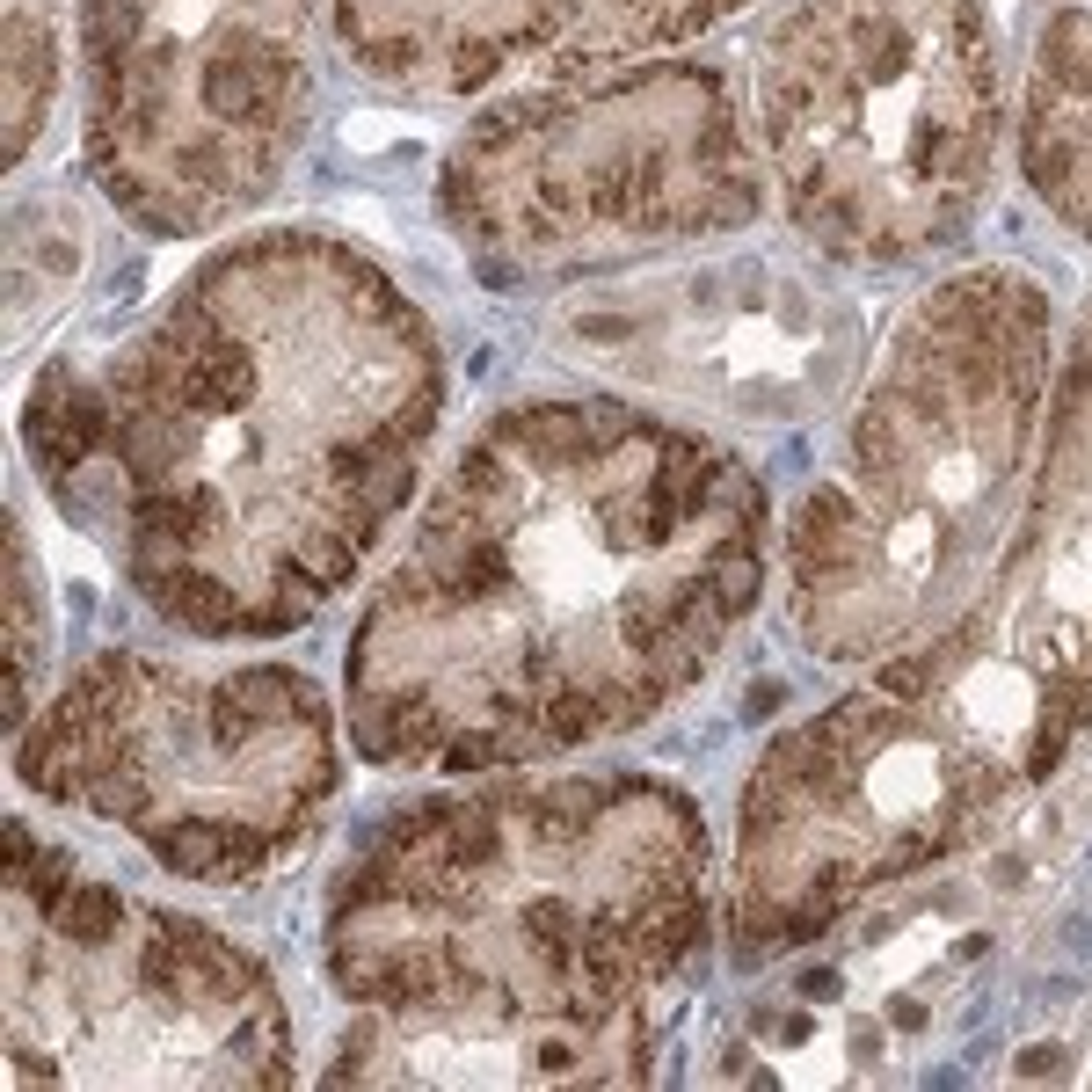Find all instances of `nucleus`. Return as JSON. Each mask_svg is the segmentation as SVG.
<instances>
[{"label":"nucleus","instance_id":"1","mask_svg":"<svg viewBox=\"0 0 1092 1092\" xmlns=\"http://www.w3.org/2000/svg\"><path fill=\"white\" fill-rule=\"evenodd\" d=\"M765 590V488L620 401H525L467 437L343 670L358 758L488 772L641 729Z\"/></svg>","mask_w":1092,"mask_h":1092},{"label":"nucleus","instance_id":"2","mask_svg":"<svg viewBox=\"0 0 1092 1092\" xmlns=\"http://www.w3.org/2000/svg\"><path fill=\"white\" fill-rule=\"evenodd\" d=\"M444 415L430 320L335 234L219 248L102 379L29 394L52 496L190 634L306 626L394 532Z\"/></svg>","mask_w":1092,"mask_h":1092},{"label":"nucleus","instance_id":"3","mask_svg":"<svg viewBox=\"0 0 1092 1092\" xmlns=\"http://www.w3.org/2000/svg\"><path fill=\"white\" fill-rule=\"evenodd\" d=\"M706 823L663 779L408 809L328 896V983L437 1027H634L699 955Z\"/></svg>","mask_w":1092,"mask_h":1092},{"label":"nucleus","instance_id":"4","mask_svg":"<svg viewBox=\"0 0 1092 1092\" xmlns=\"http://www.w3.org/2000/svg\"><path fill=\"white\" fill-rule=\"evenodd\" d=\"M1041 415V284L1005 263L932 284L859 394L845 473L794 503V634L830 663L940 641L1012 540Z\"/></svg>","mask_w":1092,"mask_h":1092},{"label":"nucleus","instance_id":"5","mask_svg":"<svg viewBox=\"0 0 1092 1092\" xmlns=\"http://www.w3.org/2000/svg\"><path fill=\"white\" fill-rule=\"evenodd\" d=\"M1005 66L983 0H794L758 52L765 175L838 263H911L991 197Z\"/></svg>","mask_w":1092,"mask_h":1092},{"label":"nucleus","instance_id":"6","mask_svg":"<svg viewBox=\"0 0 1092 1092\" xmlns=\"http://www.w3.org/2000/svg\"><path fill=\"white\" fill-rule=\"evenodd\" d=\"M15 772L44 802L125 830L182 882L248 888L306 845L343 758L328 699L299 670H190L117 649L44 699Z\"/></svg>","mask_w":1092,"mask_h":1092},{"label":"nucleus","instance_id":"7","mask_svg":"<svg viewBox=\"0 0 1092 1092\" xmlns=\"http://www.w3.org/2000/svg\"><path fill=\"white\" fill-rule=\"evenodd\" d=\"M437 205L481 263L583 277L758 219L735 95L692 58H590L488 102L444 161Z\"/></svg>","mask_w":1092,"mask_h":1092},{"label":"nucleus","instance_id":"8","mask_svg":"<svg viewBox=\"0 0 1092 1092\" xmlns=\"http://www.w3.org/2000/svg\"><path fill=\"white\" fill-rule=\"evenodd\" d=\"M15 1085H284L291 1020L270 968L211 925L73 874L8 903Z\"/></svg>","mask_w":1092,"mask_h":1092},{"label":"nucleus","instance_id":"9","mask_svg":"<svg viewBox=\"0 0 1092 1092\" xmlns=\"http://www.w3.org/2000/svg\"><path fill=\"white\" fill-rule=\"evenodd\" d=\"M320 0H81L88 168L125 219L211 234L284 182Z\"/></svg>","mask_w":1092,"mask_h":1092},{"label":"nucleus","instance_id":"10","mask_svg":"<svg viewBox=\"0 0 1092 1092\" xmlns=\"http://www.w3.org/2000/svg\"><path fill=\"white\" fill-rule=\"evenodd\" d=\"M1005 794L918 699L867 685L758 758L735 830L729 932L743 955L809 947L859 896L968 845Z\"/></svg>","mask_w":1092,"mask_h":1092},{"label":"nucleus","instance_id":"11","mask_svg":"<svg viewBox=\"0 0 1092 1092\" xmlns=\"http://www.w3.org/2000/svg\"><path fill=\"white\" fill-rule=\"evenodd\" d=\"M874 685L925 706L998 794L1041 779L1092 721V314L1064 350L1035 488L983 597Z\"/></svg>","mask_w":1092,"mask_h":1092},{"label":"nucleus","instance_id":"12","mask_svg":"<svg viewBox=\"0 0 1092 1092\" xmlns=\"http://www.w3.org/2000/svg\"><path fill=\"white\" fill-rule=\"evenodd\" d=\"M649 1078V1020L634 1027H437L364 1012L328 1085H634Z\"/></svg>","mask_w":1092,"mask_h":1092},{"label":"nucleus","instance_id":"13","mask_svg":"<svg viewBox=\"0 0 1092 1092\" xmlns=\"http://www.w3.org/2000/svg\"><path fill=\"white\" fill-rule=\"evenodd\" d=\"M320 37L358 81L452 102L540 58L532 0H320Z\"/></svg>","mask_w":1092,"mask_h":1092},{"label":"nucleus","instance_id":"14","mask_svg":"<svg viewBox=\"0 0 1092 1092\" xmlns=\"http://www.w3.org/2000/svg\"><path fill=\"white\" fill-rule=\"evenodd\" d=\"M1020 175L1092 241V0H1027Z\"/></svg>","mask_w":1092,"mask_h":1092},{"label":"nucleus","instance_id":"15","mask_svg":"<svg viewBox=\"0 0 1092 1092\" xmlns=\"http://www.w3.org/2000/svg\"><path fill=\"white\" fill-rule=\"evenodd\" d=\"M743 0H532V22H540V58L553 52L568 66H590V58H641L706 37Z\"/></svg>","mask_w":1092,"mask_h":1092},{"label":"nucleus","instance_id":"16","mask_svg":"<svg viewBox=\"0 0 1092 1092\" xmlns=\"http://www.w3.org/2000/svg\"><path fill=\"white\" fill-rule=\"evenodd\" d=\"M58 95V37L37 0H8V161L22 168Z\"/></svg>","mask_w":1092,"mask_h":1092},{"label":"nucleus","instance_id":"17","mask_svg":"<svg viewBox=\"0 0 1092 1092\" xmlns=\"http://www.w3.org/2000/svg\"><path fill=\"white\" fill-rule=\"evenodd\" d=\"M37 678H44V590L29 568L22 525L8 517V729H29Z\"/></svg>","mask_w":1092,"mask_h":1092},{"label":"nucleus","instance_id":"18","mask_svg":"<svg viewBox=\"0 0 1092 1092\" xmlns=\"http://www.w3.org/2000/svg\"><path fill=\"white\" fill-rule=\"evenodd\" d=\"M1020 1071H1027V1078H1049V1071H1064V1056H1056V1049H1027Z\"/></svg>","mask_w":1092,"mask_h":1092}]
</instances>
